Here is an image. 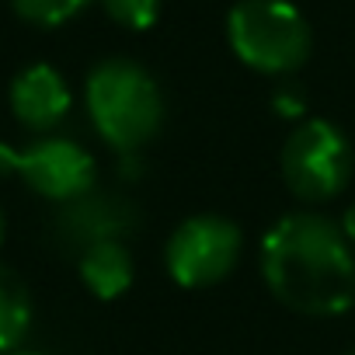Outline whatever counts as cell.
I'll return each instance as SVG.
<instances>
[{
    "instance_id": "6da1fadb",
    "label": "cell",
    "mask_w": 355,
    "mask_h": 355,
    "mask_svg": "<svg viewBox=\"0 0 355 355\" xmlns=\"http://www.w3.org/2000/svg\"><path fill=\"white\" fill-rule=\"evenodd\" d=\"M268 293L303 317H338L355 303V248L320 213H289L261 241Z\"/></svg>"
},
{
    "instance_id": "7a4b0ae2",
    "label": "cell",
    "mask_w": 355,
    "mask_h": 355,
    "mask_svg": "<svg viewBox=\"0 0 355 355\" xmlns=\"http://www.w3.org/2000/svg\"><path fill=\"white\" fill-rule=\"evenodd\" d=\"M87 115L101 139L132 157L157 139L164 125V94L157 80L132 60H105L87 73Z\"/></svg>"
},
{
    "instance_id": "3957f363",
    "label": "cell",
    "mask_w": 355,
    "mask_h": 355,
    "mask_svg": "<svg viewBox=\"0 0 355 355\" xmlns=\"http://www.w3.org/2000/svg\"><path fill=\"white\" fill-rule=\"evenodd\" d=\"M234 56L272 77L296 73L310 56V25L289 0H241L227 18Z\"/></svg>"
},
{
    "instance_id": "277c9868",
    "label": "cell",
    "mask_w": 355,
    "mask_h": 355,
    "mask_svg": "<svg viewBox=\"0 0 355 355\" xmlns=\"http://www.w3.org/2000/svg\"><path fill=\"white\" fill-rule=\"evenodd\" d=\"M352 143L327 119L300 122L282 143V178L303 202H327L341 196L352 182Z\"/></svg>"
},
{
    "instance_id": "5b68a950",
    "label": "cell",
    "mask_w": 355,
    "mask_h": 355,
    "mask_svg": "<svg viewBox=\"0 0 355 355\" xmlns=\"http://www.w3.org/2000/svg\"><path fill=\"white\" fill-rule=\"evenodd\" d=\"M241 251L244 237L234 220L199 213L174 227L164 248V265L182 289H209L237 268Z\"/></svg>"
},
{
    "instance_id": "8992f818",
    "label": "cell",
    "mask_w": 355,
    "mask_h": 355,
    "mask_svg": "<svg viewBox=\"0 0 355 355\" xmlns=\"http://www.w3.org/2000/svg\"><path fill=\"white\" fill-rule=\"evenodd\" d=\"M21 178V182L53 202H73L94 189V157L67 139V136H42L28 143L25 150H15L8 143H0V178Z\"/></svg>"
},
{
    "instance_id": "52a82bcc",
    "label": "cell",
    "mask_w": 355,
    "mask_h": 355,
    "mask_svg": "<svg viewBox=\"0 0 355 355\" xmlns=\"http://www.w3.org/2000/svg\"><path fill=\"white\" fill-rule=\"evenodd\" d=\"M139 227V209L132 199L119 196V192H87L73 202H63L53 234L63 248L84 254L94 244L105 241H125L132 230Z\"/></svg>"
},
{
    "instance_id": "ba28073f",
    "label": "cell",
    "mask_w": 355,
    "mask_h": 355,
    "mask_svg": "<svg viewBox=\"0 0 355 355\" xmlns=\"http://www.w3.org/2000/svg\"><path fill=\"white\" fill-rule=\"evenodd\" d=\"M70 101L73 98H70L63 73L49 63L25 67L11 84V112L25 129H35V132L56 129L67 119Z\"/></svg>"
},
{
    "instance_id": "9c48e42d",
    "label": "cell",
    "mask_w": 355,
    "mask_h": 355,
    "mask_svg": "<svg viewBox=\"0 0 355 355\" xmlns=\"http://www.w3.org/2000/svg\"><path fill=\"white\" fill-rule=\"evenodd\" d=\"M80 279L98 300H119L132 286V254L122 241H105L77 254Z\"/></svg>"
},
{
    "instance_id": "30bf717a",
    "label": "cell",
    "mask_w": 355,
    "mask_h": 355,
    "mask_svg": "<svg viewBox=\"0 0 355 355\" xmlns=\"http://www.w3.org/2000/svg\"><path fill=\"white\" fill-rule=\"evenodd\" d=\"M32 327V300L25 282L0 265V352H15Z\"/></svg>"
},
{
    "instance_id": "8fae6325",
    "label": "cell",
    "mask_w": 355,
    "mask_h": 355,
    "mask_svg": "<svg viewBox=\"0 0 355 355\" xmlns=\"http://www.w3.org/2000/svg\"><path fill=\"white\" fill-rule=\"evenodd\" d=\"M91 0H11V8L21 21L39 25V28H56L77 18Z\"/></svg>"
},
{
    "instance_id": "7c38bea8",
    "label": "cell",
    "mask_w": 355,
    "mask_h": 355,
    "mask_svg": "<svg viewBox=\"0 0 355 355\" xmlns=\"http://www.w3.org/2000/svg\"><path fill=\"white\" fill-rule=\"evenodd\" d=\"M98 4L105 8V15L129 28V32H146L153 28L157 15H160V0H98Z\"/></svg>"
},
{
    "instance_id": "4fadbf2b",
    "label": "cell",
    "mask_w": 355,
    "mask_h": 355,
    "mask_svg": "<svg viewBox=\"0 0 355 355\" xmlns=\"http://www.w3.org/2000/svg\"><path fill=\"white\" fill-rule=\"evenodd\" d=\"M272 108H275V115H282V119H300L303 108H306V91L296 87V84H282V87H275V94H272Z\"/></svg>"
},
{
    "instance_id": "5bb4252c",
    "label": "cell",
    "mask_w": 355,
    "mask_h": 355,
    "mask_svg": "<svg viewBox=\"0 0 355 355\" xmlns=\"http://www.w3.org/2000/svg\"><path fill=\"white\" fill-rule=\"evenodd\" d=\"M341 230H345L348 244L355 248V206H348V213H345V220H341Z\"/></svg>"
},
{
    "instance_id": "9a60e30c",
    "label": "cell",
    "mask_w": 355,
    "mask_h": 355,
    "mask_svg": "<svg viewBox=\"0 0 355 355\" xmlns=\"http://www.w3.org/2000/svg\"><path fill=\"white\" fill-rule=\"evenodd\" d=\"M4 234H8V223H4V209H0V244H4Z\"/></svg>"
},
{
    "instance_id": "2e32d148",
    "label": "cell",
    "mask_w": 355,
    "mask_h": 355,
    "mask_svg": "<svg viewBox=\"0 0 355 355\" xmlns=\"http://www.w3.org/2000/svg\"><path fill=\"white\" fill-rule=\"evenodd\" d=\"M8 355H42V352H21V348H15V352H8Z\"/></svg>"
},
{
    "instance_id": "e0dca14e",
    "label": "cell",
    "mask_w": 355,
    "mask_h": 355,
    "mask_svg": "<svg viewBox=\"0 0 355 355\" xmlns=\"http://www.w3.org/2000/svg\"><path fill=\"white\" fill-rule=\"evenodd\" d=\"M348 355H355V352H348Z\"/></svg>"
}]
</instances>
